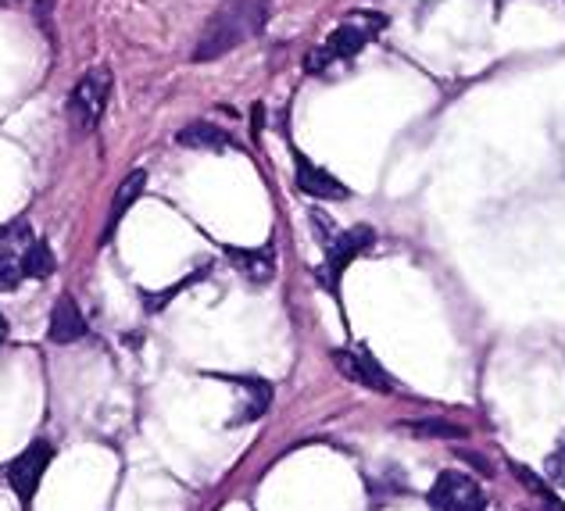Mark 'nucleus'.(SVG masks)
Listing matches in <instances>:
<instances>
[{"label": "nucleus", "instance_id": "nucleus-1", "mask_svg": "<svg viewBox=\"0 0 565 511\" xmlns=\"http://www.w3.org/2000/svg\"><path fill=\"white\" fill-rule=\"evenodd\" d=\"M265 22H269V0H226L207 19L198 47H193V62H215L241 43L262 36Z\"/></svg>", "mask_w": 565, "mask_h": 511}, {"label": "nucleus", "instance_id": "nucleus-2", "mask_svg": "<svg viewBox=\"0 0 565 511\" xmlns=\"http://www.w3.org/2000/svg\"><path fill=\"white\" fill-rule=\"evenodd\" d=\"M376 29H383V19H376V14H354L351 22L333 29L330 40H326V47H319L316 54L305 57V68L322 72L333 62H351V57H359L365 43L376 36Z\"/></svg>", "mask_w": 565, "mask_h": 511}, {"label": "nucleus", "instance_id": "nucleus-3", "mask_svg": "<svg viewBox=\"0 0 565 511\" xmlns=\"http://www.w3.org/2000/svg\"><path fill=\"white\" fill-rule=\"evenodd\" d=\"M108 97H111V72L108 68H90L76 86H72L68 104H65L72 129L94 132L100 126L104 111H108Z\"/></svg>", "mask_w": 565, "mask_h": 511}, {"label": "nucleus", "instance_id": "nucleus-4", "mask_svg": "<svg viewBox=\"0 0 565 511\" xmlns=\"http://www.w3.org/2000/svg\"><path fill=\"white\" fill-rule=\"evenodd\" d=\"M322 244H326V262L319 268V279H322L326 290L337 294L340 279H344V273H348V265L376 244V233L369 230V225H354V230H344V233L340 230L322 233Z\"/></svg>", "mask_w": 565, "mask_h": 511}, {"label": "nucleus", "instance_id": "nucleus-5", "mask_svg": "<svg viewBox=\"0 0 565 511\" xmlns=\"http://www.w3.org/2000/svg\"><path fill=\"white\" fill-rule=\"evenodd\" d=\"M426 501L434 511H487V493L469 472L448 469L434 479Z\"/></svg>", "mask_w": 565, "mask_h": 511}, {"label": "nucleus", "instance_id": "nucleus-6", "mask_svg": "<svg viewBox=\"0 0 565 511\" xmlns=\"http://www.w3.org/2000/svg\"><path fill=\"white\" fill-rule=\"evenodd\" d=\"M51 461H54V447L47 440H33L22 450V455H14L8 461V483H11L14 498H19L22 504H33L36 487H40L43 472L51 469Z\"/></svg>", "mask_w": 565, "mask_h": 511}, {"label": "nucleus", "instance_id": "nucleus-7", "mask_svg": "<svg viewBox=\"0 0 565 511\" xmlns=\"http://www.w3.org/2000/svg\"><path fill=\"white\" fill-rule=\"evenodd\" d=\"M29 244H33V230H29L25 219L0 225V290H14L25 279L22 262Z\"/></svg>", "mask_w": 565, "mask_h": 511}, {"label": "nucleus", "instance_id": "nucleus-8", "mask_svg": "<svg viewBox=\"0 0 565 511\" xmlns=\"http://www.w3.org/2000/svg\"><path fill=\"white\" fill-rule=\"evenodd\" d=\"M333 365L344 372L351 383H359V386L380 390V394H391V390H394V380L386 375V369L365 348H340V351H333Z\"/></svg>", "mask_w": 565, "mask_h": 511}, {"label": "nucleus", "instance_id": "nucleus-9", "mask_svg": "<svg viewBox=\"0 0 565 511\" xmlns=\"http://www.w3.org/2000/svg\"><path fill=\"white\" fill-rule=\"evenodd\" d=\"M294 164H297V190L308 193L316 201H344L351 198V190L340 183L333 172L319 169L316 161H308L301 150H294Z\"/></svg>", "mask_w": 565, "mask_h": 511}, {"label": "nucleus", "instance_id": "nucleus-10", "mask_svg": "<svg viewBox=\"0 0 565 511\" xmlns=\"http://www.w3.org/2000/svg\"><path fill=\"white\" fill-rule=\"evenodd\" d=\"M222 254H226L236 273H241L247 283H255V287H265V283L276 276L273 244H265V247H233V244H226V247H222Z\"/></svg>", "mask_w": 565, "mask_h": 511}, {"label": "nucleus", "instance_id": "nucleus-11", "mask_svg": "<svg viewBox=\"0 0 565 511\" xmlns=\"http://www.w3.org/2000/svg\"><path fill=\"white\" fill-rule=\"evenodd\" d=\"M212 380H222L236 390H244L247 401H244V412L233 418V423H255L273 404V383L262 380V375H230V372H212Z\"/></svg>", "mask_w": 565, "mask_h": 511}, {"label": "nucleus", "instance_id": "nucleus-12", "mask_svg": "<svg viewBox=\"0 0 565 511\" xmlns=\"http://www.w3.org/2000/svg\"><path fill=\"white\" fill-rule=\"evenodd\" d=\"M86 337V319L79 305L68 294L57 297V305L51 311V326H47V340L51 343H76Z\"/></svg>", "mask_w": 565, "mask_h": 511}, {"label": "nucleus", "instance_id": "nucleus-13", "mask_svg": "<svg viewBox=\"0 0 565 511\" xmlns=\"http://www.w3.org/2000/svg\"><path fill=\"white\" fill-rule=\"evenodd\" d=\"M143 187H147V172H143V169H132V172L122 179V187H118L115 201H111V215H108V222H104V236H100V244H108V239L115 236L118 222H122V219L129 215V207L140 201Z\"/></svg>", "mask_w": 565, "mask_h": 511}, {"label": "nucleus", "instance_id": "nucleus-14", "mask_svg": "<svg viewBox=\"0 0 565 511\" xmlns=\"http://www.w3.org/2000/svg\"><path fill=\"white\" fill-rule=\"evenodd\" d=\"M175 143L186 150H226L233 140H230V132L215 123H190L175 132Z\"/></svg>", "mask_w": 565, "mask_h": 511}, {"label": "nucleus", "instance_id": "nucleus-15", "mask_svg": "<svg viewBox=\"0 0 565 511\" xmlns=\"http://www.w3.org/2000/svg\"><path fill=\"white\" fill-rule=\"evenodd\" d=\"M54 268H57L54 251H51L47 244H43V239L33 236V244H29L25 262H22V276H25V279H43V276H51Z\"/></svg>", "mask_w": 565, "mask_h": 511}, {"label": "nucleus", "instance_id": "nucleus-16", "mask_svg": "<svg viewBox=\"0 0 565 511\" xmlns=\"http://www.w3.org/2000/svg\"><path fill=\"white\" fill-rule=\"evenodd\" d=\"M204 276H207V268H201V273L186 276L183 283H175V287L161 290V294H147V290H143V308H147V311H161V308H166V305H169V300H172L175 294H183L186 287H193V283H201Z\"/></svg>", "mask_w": 565, "mask_h": 511}, {"label": "nucleus", "instance_id": "nucleus-17", "mask_svg": "<svg viewBox=\"0 0 565 511\" xmlns=\"http://www.w3.org/2000/svg\"><path fill=\"white\" fill-rule=\"evenodd\" d=\"M544 472H547V479H552L558 490H565V440L544 458Z\"/></svg>", "mask_w": 565, "mask_h": 511}, {"label": "nucleus", "instance_id": "nucleus-18", "mask_svg": "<svg viewBox=\"0 0 565 511\" xmlns=\"http://www.w3.org/2000/svg\"><path fill=\"white\" fill-rule=\"evenodd\" d=\"M405 429H415L419 437H466V429L448 423H405Z\"/></svg>", "mask_w": 565, "mask_h": 511}, {"label": "nucleus", "instance_id": "nucleus-19", "mask_svg": "<svg viewBox=\"0 0 565 511\" xmlns=\"http://www.w3.org/2000/svg\"><path fill=\"white\" fill-rule=\"evenodd\" d=\"M8 333H11V329H8V319H4V311H0V348L8 343Z\"/></svg>", "mask_w": 565, "mask_h": 511}]
</instances>
